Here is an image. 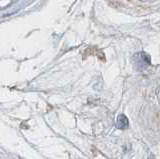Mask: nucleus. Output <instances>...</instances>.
Wrapping results in <instances>:
<instances>
[{
    "mask_svg": "<svg viewBox=\"0 0 160 159\" xmlns=\"http://www.w3.org/2000/svg\"><path fill=\"white\" fill-rule=\"evenodd\" d=\"M117 126L120 129H126L129 126V120L124 114H120L117 118Z\"/></svg>",
    "mask_w": 160,
    "mask_h": 159,
    "instance_id": "f257e3e1",
    "label": "nucleus"
}]
</instances>
